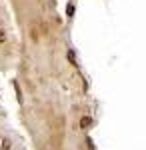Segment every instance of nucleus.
Segmentation results:
<instances>
[{
	"label": "nucleus",
	"instance_id": "1",
	"mask_svg": "<svg viewBox=\"0 0 146 150\" xmlns=\"http://www.w3.org/2000/svg\"><path fill=\"white\" fill-rule=\"evenodd\" d=\"M0 42H4V32L0 30Z\"/></svg>",
	"mask_w": 146,
	"mask_h": 150
}]
</instances>
